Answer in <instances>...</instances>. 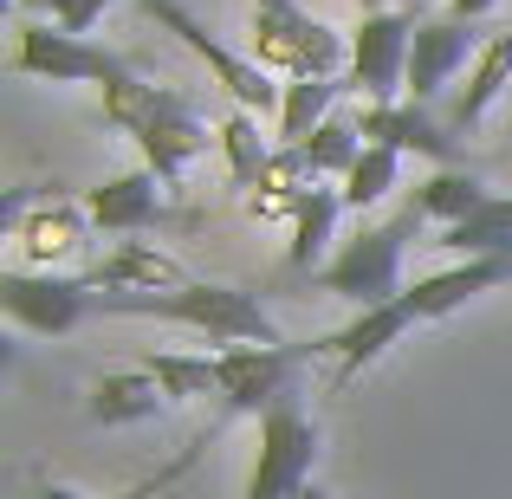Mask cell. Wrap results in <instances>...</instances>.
Instances as JSON below:
<instances>
[{"label":"cell","mask_w":512,"mask_h":499,"mask_svg":"<svg viewBox=\"0 0 512 499\" xmlns=\"http://www.w3.org/2000/svg\"><path fill=\"white\" fill-rule=\"evenodd\" d=\"M85 201H72L65 188H46V195H26L20 221H13V247H20L26 273H59L65 260L85 253Z\"/></svg>","instance_id":"10"},{"label":"cell","mask_w":512,"mask_h":499,"mask_svg":"<svg viewBox=\"0 0 512 499\" xmlns=\"http://www.w3.org/2000/svg\"><path fill=\"white\" fill-rule=\"evenodd\" d=\"M487 188H480V175H467V169H435L422 188H415V208L428 214V221H441V227H454V221H467V214H480L487 208Z\"/></svg>","instance_id":"24"},{"label":"cell","mask_w":512,"mask_h":499,"mask_svg":"<svg viewBox=\"0 0 512 499\" xmlns=\"http://www.w3.org/2000/svg\"><path fill=\"white\" fill-rule=\"evenodd\" d=\"M26 7H39L52 26H59V33H78V39H85L91 26L104 20V7H111V0H26Z\"/></svg>","instance_id":"29"},{"label":"cell","mask_w":512,"mask_h":499,"mask_svg":"<svg viewBox=\"0 0 512 499\" xmlns=\"http://www.w3.org/2000/svg\"><path fill=\"white\" fill-rule=\"evenodd\" d=\"M506 279H512V253H493V260H461V266H448V273H422L415 286H402V305H409L415 325H422V318L461 312L467 299L506 286Z\"/></svg>","instance_id":"14"},{"label":"cell","mask_w":512,"mask_h":499,"mask_svg":"<svg viewBox=\"0 0 512 499\" xmlns=\"http://www.w3.org/2000/svg\"><path fill=\"white\" fill-rule=\"evenodd\" d=\"M357 130H363V143H383V150H396V156H428V163H441V169H454V137L428 117V104H415V98H396V104H363L357 111Z\"/></svg>","instance_id":"13"},{"label":"cell","mask_w":512,"mask_h":499,"mask_svg":"<svg viewBox=\"0 0 512 499\" xmlns=\"http://www.w3.org/2000/svg\"><path fill=\"white\" fill-rule=\"evenodd\" d=\"M13 72H26V78H52V85H111V78L124 72V59L98 52L91 39H78V33H59V26L33 20V26H20V46H13Z\"/></svg>","instance_id":"11"},{"label":"cell","mask_w":512,"mask_h":499,"mask_svg":"<svg viewBox=\"0 0 512 499\" xmlns=\"http://www.w3.org/2000/svg\"><path fill=\"white\" fill-rule=\"evenodd\" d=\"M85 279H91V292H175V286H188V273L169 260L163 247H150V240L111 247Z\"/></svg>","instance_id":"17"},{"label":"cell","mask_w":512,"mask_h":499,"mask_svg":"<svg viewBox=\"0 0 512 499\" xmlns=\"http://www.w3.org/2000/svg\"><path fill=\"white\" fill-rule=\"evenodd\" d=\"M253 7H299V0H253Z\"/></svg>","instance_id":"31"},{"label":"cell","mask_w":512,"mask_h":499,"mask_svg":"<svg viewBox=\"0 0 512 499\" xmlns=\"http://www.w3.org/2000/svg\"><path fill=\"white\" fill-rule=\"evenodd\" d=\"M163 383H156L150 370H111L91 383V422L98 428H130V422H156L163 415Z\"/></svg>","instance_id":"18"},{"label":"cell","mask_w":512,"mask_h":499,"mask_svg":"<svg viewBox=\"0 0 512 499\" xmlns=\"http://www.w3.org/2000/svg\"><path fill=\"white\" fill-rule=\"evenodd\" d=\"M247 59L266 65L273 78H344L350 72V33L312 20L305 7H253Z\"/></svg>","instance_id":"3"},{"label":"cell","mask_w":512,"mask_h":499,"mask_svg":"<svg viewBox=\"0 0 512 499\" xmlns=\"http://www.w3.org/2000/svg\"><path fill=\"white\" fill-rule=\"evenodd\" d=\"M143 13H150L163 33H175L188 52H195L201 65H208V78L227 91V98L240 104V111H253V117H266V111H279V98H286V85H273V72L266 65H253L247 52H234V46H221V39L208 33V26L195 20V13L182 7V0H143Z\"/></svg>","instance_id":"5"},{"label":"cell","mask_w":512,"mask_h":499,"mask_svg":"<svg viewBox=\"0 0 512 499\" xmlns=\"http://www.w3.org/2000/svg\"><path fill=\"white\" fill-rule=\"evenodd\" d=\"M435 247L461 253V260H493V253H512V195H493L480 214H467V221L441 227Z\"/></svg>","instance_id":"21"},{"label":"cell","mask_w":512,"mask_h":499,"mask_svg":"<svg viewBox=\"0 0 512 499\" xmlns=\"http://www.w3.org/2000/svg\"><path fill=\"white\" fill-rule=\"evenodd\" d=\"M214 428H221V422H214ZM214 428H208V435H214ZM208 435H195V441H188V448H182V454H175V461H169V467H156V474H143V480H137V487H124V493H111V499H163V493L175 487V480H182V474H188V467H195V461H201V448H208ZM33 499H85V493H72V487H39Z\"/></svg>","instance_id":"28"},{"label":"cell","mask_w":512,"mask_h":499,"mask_svg":"<svg viewBox=\"0 0 512 499\" xmlns=\"http://www.w3.org/2000/svg\"><path fill=\"white\" fill-rule=\"evenodd\" d=\"M85 214L104 234H143V227L163 214V201H156V169H124V175H111V182L85 188Z\"/></svg>","instance_id":"16"},{"label":"cell","mask_w":512,"mask_h":499,"mask_svg":"<svg viewBox=\"0 0 512 499\" xmlns=\"http://www.w3.org/2000/svg\"><path fill=\"white\" fill-rule=\"evenodd\" d=\"M143 370L163 383L169 402H195V396H221V376H214V357H188V350H150Z\"/></svg>","instance_id":"25"},{"label":"cell","mask_w":512,"mask_h":499,"mask_svg":"<svg viewBox=\"0 0 512 499\" xmlns=\"http://www.w3.org/2000/svg\"><path fill=\"white\" fill-rule=\"evenodd\" d=\"M305 156H312V169H318V182H331V175H350V163L363 156V130H357V117H331V124H318L312 130V143H299Z\"/></svg>","instance_id":"27"},{"label":"cell","mask_w":512,"mask_h":499,"mask_svg":"<svg viewBox=\"0 0 512 499\" xmlns=\"http://www.w3.org/2000/svg\"><path fill=\"white\" fill-rule=\"evenodd\" d=\"M415 13L402 7H376L350 26V91L370 104H396L409 98V46H415Z\"/></svg>","instance_id":"6"},{"label":"cell","mask_w":512,"mask_h":499,"mask_svg":"<svg viewBox=\"0 0 512 499\" xmlns=\"http://www.w3.org/2000/svg\"><path fill=\"white\" fill-rule=\"evenodd\" d=\"M91 312H111V318H169V325L201 331L208 344H286L253 292L208 286V279H188V286H175V292H91Z\"/></svg>","instance_id":"1"},{"label":"cell","mask_w":512,"mask_h":499,"mask_svg":"<svg viewBox=\"0 0 512 499\" xmlns=\"http://www.w3.org/2000/svg\"><path fill=\"white\" fill-rule=\"evenodd\" d=\"M214 143H221V156H227V182H234V188H253V182H260V169L273 163V143L260 137V117L240 111V104L221 117Z\"/></svg>","instance_id":"23"},{"label":"cell","mask_w":512,"mask_h":499,"mask_svg":"<svg viewBox=\"0 0 512 499\" xmlns=\"http://www.w3.org/2000/svg\"><path fill=\"white\" fill-rule=\"evenodd\" d=\"M396 169H402V156L396 150H383V143H363V156L350 163L344 175V208L350 214H363V208H376V201H389V188H396Z\"/></svg>","instance_id":"26"},{"label":"cell","mask_w":512,"mask_h":499,"mask_svg":"<svg viewBox=\"0 0 512 499\" xmlns=\"http://www.w3.org/2000/svg\"><path fill=\"white\" fill-rule=\"evenodd\" d=\"M409 325H415V312H409L402 299L370 305V312H357L350 325H338V331L318 337L312 357H331V363H338V383H350V376H363L389 344H402V331H409Z\"/></svg>","instance_id":"12"},{"label":"cell","mask_w":512,"mask_h":499,"mask_svg":"<svg viewBox=\"0 0 512 499\" xmlns=\"http://www.w3.org/2000/svg\"><path fill=\"white\" fill-rule=\"evenodd\" d=\"M338 214H344V195H338V188H325V182H312V195H305L299 221H292V240H286V266H292V273H312V266L325 260Z\"/></svg>","instance_id":"22"},{"label":"cell","mask_w":512,"mask_h":499,"mask_svg":"<svg viewBox=\"0 0 512 499\" xmlns=\"http://www.w3.org/2000/svg\"><path fill=\"white\" fill-rule=\"evenodd\" d=\"M0 312H7L20 331L59 337V331H72L78 318H91V279L26 273V266H7V273H0Z\"/></svg>","instance_id":"9"},{"label":"cell","mask_w":512,"mask_h":499,"mask_svg":"<svg viewBox=\"0 0 512 499\" xmlns=\"http://www.w3.org/2000/svg\"><path fill=\"white\" fill-rule=\"evenodd\" d=\"M299 499H331V493H318V487H305V493H299Z\"/></svg>","instance_id":"32"},{"label":"cell","mask_w":512,"mask_h":499,"mask_svg":"<svg viewBox=\"0 0 512 499\" xmlns=\"http://www.w3.org/2000/svg\"><path fill=\"white\" fill-rule=\"evenodd\" d=\"M493 0H448V20H480Z\"/></svg>","instance_id":"30"},{"label":"cell","mask_w":512,"mask_h":499,"mask_svg":"<svg viewBox=\"0 0 512 499\" xmlns=\"http://www.w3.org/2000/svg\"><path fill=\"white\" fill-rule=\"evenodd\" d=\"M344 91H350V78H286V98H279V137L273 143H286V150L312 143V130L338 117Z\"/></svg>","instance_id":"20"},{"label":"cell","mask_w":512,"mask_h":499,"mask_svg":"<svg viewBox=\"0 0 512 499\" xmlns=\"http://www.w3.org/2000/svg\"><path fill=\"white\" fill-rule=\"evenodd\" d=\"M467 46H474L467 20H422V26H415V46H409V98L415 104L441 98V85H448V78L467 65Z\"/></svg>","instance_id":"15"},{"label":"cell","mask_w":512,"mask_h":499,"mask_svg":"<svg viewBox=\"0 0 512 499\" xmlns=\"http://www.w3.org/2000/svg\"><path fill=\"white\" fill-rule=\"evenodd\" d=\"M124 137H137L143 169H156V182H169V188L182 182V169L195 163L201 150H208V124H201L195 98H182V91H169V85L150 91L143 117L124 130Z\"/></svg>","instance_id":"8"},{"label":"cell","mask_w":512,"mask_h":499,"mask_svg":"<svg viewBox=\"0 0 512 499\" xmlns=\"http://www.w3.org/2000/svg\"><path fill=\"white\" fill-rule=\"evenodd\" d=\"M428 214L415 208H396L389 221L363 227V234H350L338 253H331L325 266H318V292H331V299L357 305V312H370V305H389L402 299V247H409V234L422 227Z\"/></svg>","instance_id":"2"},{"label":"cell","mask_w":512,"mask_h":499,"mask_svg":"<svg viewBox=\"0 0 512 499\" xmlns=\"http://www.w3.org/2000/svg\"><path fill=\"white\" fill-rule=\"evenodd\" d=\"M312 461H318V428L299 402H279L260 415V441H253V467L240 499H299L312 487Z\"/></svg>","instance_id":"4"},{"label":"cell","mask_w":512,"mask_h":499,"mask_svg":"<svg viewBox=\"0 0 512 499\" xmlns=\"http://www.w3.org/2000/svg\"><path fill=\"white\" fill-rule=\"evenodd\" d=\"M312 357V344H227L214 350L221 376V415H266L292 396V370Z\"/></svg>","instance_id":"7"},{"label":"cell","mask_w":512,"mask_h":499,"mask_svg":"<svg viewBox=\"0 0 512 499\" xmlns=\"http://www.w3.org/2000/svg\"><path fill=\"white\" fill-rule=\"evenodd\" d=\"M512 85V26H500V33H487V46L474 52V65H467V85L454 91V130H474L480 117L493 111V98Z\"/></svg>","instance_id":"19"}]
</instances>
